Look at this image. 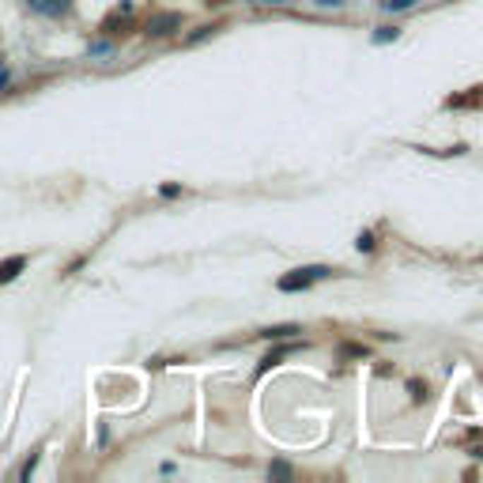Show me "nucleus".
Instances as JSON below:
<instances>
[{
	"instance_id": "f257e3e1",
	"label": "nucleus",
	"mask_w": 483,
	"mask_h": 483,
	"mask_svg": "<svg viewBox=\"0 0 483 483\" xmlns=\"http://www.w3.org/2000/svg\"><path fill=\"white\" fill-rule=\"evenodd\" d=\"M328 276H336V268H328V265H306V268H294V272H287V276H280L276 287L283 294H294V291H310L317 280H328Z\"/></svg>"
},
{
	"instance_id": "f03ea898",
	"label": "nucleus",
	"mask_w": 483,
	"mask_h": 483,
	"mask_svg": "<svg viewBox=\"0 0 483 483\" xmlns=\"http://www.w3.org/2000/svg\"><path fill=\"white\" fill-rule=\"evenodd\" d=\"M181 30V12H155L144 23V35L148 38H170Z\"/></svg>"
},
{
	"instance_id": "7ed1b4c3",
	"label": "nucleus",
	"mask_w": 483,
	"mask_h": 483,
	"mask_svg": "<svg viewBox=\"0 0 483 483\" xmlns=\"http://www.w3.org/2000/svg\"><path fill=\"white\" fill-rule=\"evenodd\" d=\"M27 8L46 16V19H61V16L72 12V0H27Z\"/></svg>"
},
{
	"instance_id": "20e7f679",
	"label": "nucleus",
	"mask_w": 483,
	"mask_h": 483,
	"mask_svg": "<svg viewBox=\"0 0 483 483\" xmlns=\"http://www.w3.org/2000/svg\"><path fill=\"white\" fill-rule=\"evenodd\" d=\"M129 16H133V4L125 0V4L117 8V12H109V16L102 19V30H106V35H121V30L129 27Z\"/></svg>"
},
{
	"instance_id": "39448f33",
	"label": "nucleus",
	"mask_w": 483,
	"mask_h": 483,
	"mask_svg": "<svg viewBox=\"0 0 483 483\" xmlns=\"http://www.w3.org/2000/svg\"><path fill=\"white\" fill-rule=\"evenodd\" d=\"M23 268H27V257H8V261H0V287H4V283H12Z\"/></svg>"
},
{
	"instance_id": "423d86ee",
	"label": "nucleus",
	"mask_w": 483,
	"mask_h": 483,
	"mask_svg": "<svg viewBox=\"0 0 483 483\" xmlns=\"http://www.w3.org/2000/svg\"><path fill=\"white\" fill-rule=\"evenodd\" d=\"M294 333H302V325H294V321H287V325H272V328H261V340H287V336H294Z\"/></svg>"
},
{
	"instance_id": "0eeeda50",
	"label": "nucleus",
	"mask_w": 483,
	"mask_h": 483,
	"mask_svg": "<svg viewBox=\"0 0 483 483\" xmlns=\"http://www.w3.org/2000/svg\"><path fill=\"white\" fill-rule=\"evenodd\" d=\"M299 347V344H287V347H272L265 359H261V374H265V370H272V366H280L283 362V355H291V351Z\"/></svg>"
},
{
	"instance_id": "6e6552de",
	"label": "nucleus",
	"mask_w": 483,
	"mask_h": 483,
	"mask_svg": "<svg viewBox=\"0 0 483 483\" xmlns=\"http://www.w3.org/2000/svg\"><path fill=\"white\" fill-rule=\"evenodd\" d=\"M215 30H219V23H204V27H196V30H193V35H189V38H185V46H196V42H204V38H212V35H215Z\"/></svg>"
},
{
	"instance_id": "1a4fd4ad",
	"label": "nucleus",
	"mask_w": 483,
	"mask_h": 483,
	"mask_svg": "<svg viewBox=\"0 0 483 483\" xmlns=\"http://www.w3.org/2000/svg\"><path fill=\"white\" fill-rule=\"evenodd\" d=\"M340 359H366V344H340Z\"/></svg>"
},
{
	"instance_id": "9d476101",
	"label": "nucleus",
	"mask_w": 483,
	"mask_h": 483,
	"mask_svg": "<svg viewBox=\"0 0 483 483\" xmlns=\"http://www.w3.org/2000/svg\"><path fill=\"white\" fill-rule=\"evenodd\" d=\"M268 476H283V479H291V476H294V468L287 465V460H272V465H268Z\"/></svg>"
},
{
	"instance_id": "9b49d317",
	"label": "nucleus",
	"mask_w": 483,
	"mask_h": 483,
	"mask_svg": "<svg viewBox=\"0 0 483 483\" xmlns=\"http://www.w3.org/2000/svg\"><path fill=\"white\" fill-rule=\"evenodd\" d=\"M397 38H400L397 27H378V30H374V42H378V46H381V42H397Z\"/></svg>"
},
{
	"instance_id": "f8f14e48",
	"label": "nucleus",
	"mask_w": 483,
	"mask_h": 483,
	"mask_svg": "<svg viewBox=\"0 0 483 483\" xmlns=\"http://www.w3.org/2000/svg\"><path fill=\"white\" fill-rule=\"evenodd\" d=\"M355 249H359V254H370V249H374V234H370V230H362V234L355 238Z\"/></svg>"
},
{
	"instance_id": "ddd939ff",
	"label": "nucleus",
	"mask_w": 483,
	"mask_h": 483,
	"mask_svg": "<svg viewBox=\"0 0 483 483\" xmlns=\"http://www.w3.org/2000/svg\"><path fill=\"white\" fill-rule=\"evenodd\" d=\"M412 4H415V0H381V8H386V12H408Z\"/></svg>"
},
{
	"instance_id": "4468645a",
	"label": "nucleus",
	"mask_w": 483,
	"mask_h": 483,
	"mask_svg": "<svg viewBox=\"0 0 483 483\" xmlns=\"http://www.w3.org/2000/svg\"><path fill=\"white\" fill-rule=\"evenodd\" d=\"M408 389H412V400H415V404H419V400L427 397V389L419 386V381H408Z\"/></svg>"
},
{
	"instance_id": "2eb2a0df",
	"label": "nucleus",
	"mask_w": 483,
	"mask_h": 483,
	"mask_svg": "<svg viewBox=\"0 0 483 483\" xmlns=\"http://www.w3.org/2000/svg\"><path fill=\"white\" fill-rule=\"evenodd\" d=\"M314 4H317V8H340L344 0H314Z\"/></svg>"
},
{
	"instance_id": "dca6fc26",
	"label": "nucleus",
	"mask_w": 483,
	"mask_h": 483,
	"mask_svg": "<svg viewBox=\"0 0 483 483\" xmlns=\"http://www.w3.org/2000/svg\"><path fill=\"white\" fill-rule=\"evenodd\" d=\"M249 4H287V0H249Z\"/></svg>"
},
{
	"instance_id": "f3484780",
	"label": "nucleus",
	"mask_w": 483,
	"mask_h": 483,
	"mask_svg": "<svg viewBox=\"0 0 483 483\" xmlns=\"http://www.w3.org/2000/svg\"><path fill=\"white\" fill-rule=\"evenodd\" d=\"M208 4H223V0H208Z\"/></svg>"
}]
</instances>
